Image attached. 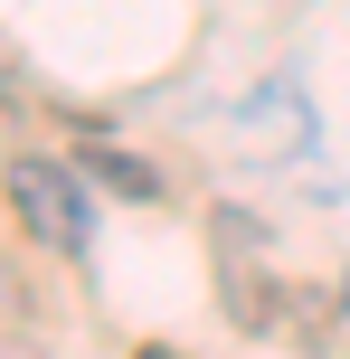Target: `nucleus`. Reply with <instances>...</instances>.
<instances>
[{"label": "nucleus", "mask_w": 350, "mask_h": 359, "mask_svg": "<svg viewBox=\"0 0 350 359\" xmlns=\"http://www.w3.org/2000/svg\"><path fill=\"white\" fill-rule=\"evenodd\" d=\"M95 180V189H114V198H161V170L152 161H133V151H114V142H86V161H76Z\"/></svg>", "instance_id": "f03ea898"}, {"label": "nucleus", "mask_w": 350, "mask_h": 359, "mask_svg": "<svg viewBox=\"0 0 350 359\" xmlns=\"http://www.w3.org/2000/svg\"><path fill=\"white\" fill-rule=\"evenodd\" d=\"M142 359H161V350H142Z\"/></svg>", "instance_id": "7ed1b4c3"}, {"label": "nucleus", "mask_w": 350, "mask_h": 359, "mask_svg": "<svg viewBox=\"0 0 350 359\" xmlns=\"http://www.w3.org/2000/svg\"><path fill=\"white\" fill-rule=\"evenodd\" d=\"M10 217L38 236L48 255H67V265H86V246H95V208H86V189L95 180L76 170V161H48V151H10Z\"/></svg>", "instance_id": "f257e3e1"}]
</instances>
